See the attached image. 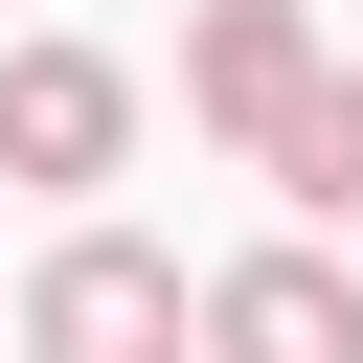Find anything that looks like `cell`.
Instances as JSON below:
<instances>
[{"instance_id": "obj_5", "label": "cell", "mask_w": 363, "mask_h": 363, "mask_svg": "<svg viewBox=\"0 0 363 363\" xmlns=\"http://www.w3.org/2000/svg\"><path fill=\"white\" fill-rule=\"evenodd\" d=\"M272 204H318V227L363 204V45H340V91H318V113L272 136Z\"/></svg>"}, {"instance_id": "obj_3", "label": "cell", "mask_w": 363, "mask_h": 363, "mask_svg": "<svg viewBox=\"0 0 363 363\" xmlns=\"http://www.w3.org/2000/svg\"><path fill=\"white\" fill-rule=\"evenodd\" d=\"M113 159H136V68H113V45H0V182L91 204Z\"/></svg>"}, {"instance_id": "obj_4", "label": "cell", "mask_w": 363, "mask_h": 363, "mask_svg": "<svg viewBox=\"0 0 363 363\" xmlns=\"http://www.w3.org/2000/svg\"><path fill=\"white\" fill-rule=\"evenodd\" d=\"M204 363H363L340 250H250V272H204Z\"/></svg>"}, {"instance_id": "obj_1", "label": "cell", "mask_w": 363, "mask_h": 363, "mask_svg": "<svg viewBox=\"0 0 363 363\" xmlns=\"http://www.w3.org/2000/svg\"><path fill=\"white\" fill-rule=\"evenodd\" d=\"M204 340V295H182V250H136V227H68L45 272H23V363H182Z\"/></svg>"}, {"instance_id": "obj_2", "label": "cell", "mask_w": 363, "mask_h": 363, "mask_svg": "<svg viewBox=\"0 0 363 363\" xmlns=\"http://www.w3.org/2000/svg\"><path fill=\"white\" fill-rule=\"evenodd\" d=\"M318 91H340L318 0H204V23H182V113H204V136H250V159H272Z\"/></svg>"}]
</instances>
